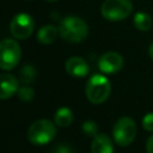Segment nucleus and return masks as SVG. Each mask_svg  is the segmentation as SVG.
<instances>
[{"instance_id":"1","label":"nucleus","mask_w":153,"mask_h":153,"mask_svg":"<svg viewBox=\"0 0 153 153\" xmlns=\"http://www.w3.org/2000/svg\"><path fill=\"white\" fill-rule=\"evenodd\" d=\"M88 26L86 22L79 17L69 16L61 20L59 25V35L62 39L71 43H79L87 37Z\"/></svg>"},{"instance_id":"2","label":"nucleus","mask_w":153,"mask_h":153,"mask_svg":"<svg viewBox=\"0 0 153 153\" xmlns=\"http://www.w3.org/2000/svg\"><path fill=\"white\" fill-rule=\"evenodd\" d=\"M86 97L93 104H102L104 103L111 92V84L109 79L102 74L92 75L87 84H86Z\"/></svg>"},{"instance_id":"3","label":"nucleus","mask_w":153,"mask_h":153,"mask_svg":"<svg viewBox=\"0 0 153 153\" xmlns=\"http://www.w3.org/2000/svg\"><path fill=\"white\" fill-rule=\"evenodd\" d=\"M56 124L49 120H38L35 121L29 130L27 139L33 145H45L50 142L56 134Z\"/></svg>"},{"instance_id":"4","label":"nucleus","mask_w":153,"mask_h":153,"mask_svg":"<svg viewBox=\"0 0 153 153\" xmlns=\"http://www.w3.org/2000/svg\"><path fill=\"white\" fill-rule=\"evenodd\" d=\"M133 11L130 0H105L100 7L102 16L110 22H118L127 18Z\"/></svg>"},{"instance_id":"5","label":"nucleus","mask_w":153,"mask_h":153,"mask_svg":"<svg viewBox=\"0 0 153 153\" xmlns=\"http://www.w3.org/2000/svg\"><path fill=\"white\" fill-rule=\"evenodd\" d=\"M22 50L12 38H5L0 43V67L4 71L13 69L20 61Z\"/></svg>"},{"instance_id":"6","label":"nucleus","mask_w":153,"mask_h":153,"mask_svg":"<svg viewBox=\"0 0 153 153\" xmlns=\"http://www.w3.org/2000/svg\"><path fill=\"white\" fill-rule=\"evenodd\" d=\"M136 135V124L135 121L130 117H121L114 126L112 129V136L115 142L121 146H129Z\"/></svg>"},{"instance_id":"7","label":"nucleus","mask_w":153,"mask_h":153,"mask_svg":"<svg viewBox=\"0 0 153 153\" xmlns=\"http://www.w3.org/2000/svg\"><path fill=\"white\" fill-rule=\"evenodd\" d=\"M35 29L33 19L27 13H18L16 14L10 23V31L14 38L25 39L31 36Z\"/></svg>"},{"instance_id":"8","label":"nucleus","mask_w":153,"mask_h":153,"mask_svg":"<svg viewBox=\"0 0 153 153\" xmlns=\"http://www.w3.org/2000/svg\"><path fill=\"white\" fill-rule=\"evenodd\" d=\"M123 57L116 51L104 53L98 60V68L106 74L117 73L123 67Z\"/></svg>"},{"instance_id":"9","label":"nucleus","mask_w":153,"mask_h":153,"mask_svg":"<svg viewBox=\"0 0 153 153\" xmlns=\"http://www.w3.org/2000/svg\"><path fill=\"white\" fill-rule=\"evenodd\" d=\"M65 68H66V72L69 75L75 76V78H82V76L87 75L88 71H90L87 62L82 57H80V56H72V57H69L66 61Z\"/></svg>"},{"instance_id":"10","label":"nucleus","mask_w":153,"mask_h":153,"mask_svg":"<svg viewBox=\"0 0 153 153\" xmlns=\"http://www.w3.org/2000/svg\"><path fill=\"white\" fill-rule=\"evenodd\" d=\"M1 79V92H0V98L1 99H7L12 97L16 92H18L19 86H18V79L7 73H2L0 75Z\"/></svg>"},{"instance_id":"11","label":"nucleus","mask_w":153,"mask_h":153,"mask_svg":"<svg viewBox=\"0 0 153 153\" xmlns=\"http://www.w3.org/2000/svg\"><path fill=\"white\" fill-rule=\"evenodd\" d=\"M91 153H114L111 139L105 134H97L92 140Z\"/></svg>"},{"instance_id":"12","label":"nucleus","mask_w":153,"mask_h":153,"mask_svg":"<svg viewBox=\"0 0 153 153\" xmlns=\"http://www.w3.org/2000/svg\"><path fill=\"white\" fill-rule=\"evenodd\" d=\"M59 33V29L54 25H44L37 32V41L42 44H50L53 43Z\"/></svg>"},{"instance_id":"13","label":"nucleus","mask_w":153,"mask_h":153,"mask_svg":"<svg viewBox=\"0 0 153 153\" xmlns=\"http://www.w3.org/2000/svg\"><path fill=\"white\" fill-rule=\"evenodd\" d=\"M54 121L57 127H61V128L68 127L73 122V114L68 108H60L55 112Z\"/></svg>"},{"instance_id":"14","label":"nucleus","mask_w":153,"mask_h":153,"mask_svg":"<svg viewBox=\"0 0 153 153\" xmlns=\"http://www.w3.org/2000/svg\"><path fill=\"white\" fill-rule=\"evenodd\" d=\"M152 18L146 12H136L134 16V25L140 31H148L152 27Z\"/></svg>"},{"instance_id":"15","label":"nucleus","mask_w":153,"mask_h":153,"mask_svg":"<svg viewBox=\"0 0 153 153\" xmlns=\"http://www.w3.org/2000/svg\"><path fill=\"white\" fill-rule=\"evenodd\" d=\"M36 78V69L32 65H25L20 69V80L23 84H31Z\"/></svg>"},{"instance_id":"16","label":"nucleus","mask_w":153,"mask_h":153,"mask_svg":"<svg viewBox=\"0 0 153 153\" xmlns=\"http://www.w3.org/2000/svg\"><path fill=\"white\" fill-rule=\"evenodd\" d=\"M81 130H82V133H84L85 135L94 137V136L97 135V133H98V127H97V123H96V122L88 120V121H85V122L82 123Z\"/></svg>"},{"instance_id":"17","label":"nucleus","mask_w":153,"mask_h":153,"mask_svg":"<svg viewBox=\"0 0 153 153\" xmlns=\"http://www.w3.org/2000/svg\"><path fill=\"white\" fill-rule=\"evenodd\" d=\"M35 92L30 86H22L18 90V97L23 100V102H30L33 99Z\"/></svg>"},{"instance_id":"18","label":"nucleus","mask_w":153,"mask_h":153,"mask_svg":"<svg viewBox=\"0 0 153 153\" xmlns=\"http://www.w3.org/2000/svg\"><path fill=\"white\" fill-rule=\"evenodd\" d=\"M142 127L147 131H153V112H148L142 118Z\"/></svg>"},{"instance_id":"19","label":"nucleus","mask_w":153,"mask_h":153,"mask_svg":"<svg viewBox=\"0 0 153 153\" xmlns=\"http://www.w3.org/2000/svg\"><path fill=\"white\" fill-rule=\"evenodd\" d=\"M146 151L147 153H153V135H151L146 142Z\"/></svg>"},{"instance_id":"20","label":"nucleus","mask_w":153,"mask_h":153,"mask_svg":"<svg viewBox=\"0 0 153 153\" xmlns=\"http://www.w3.org/2000/svg\"><path fill=\"white\" fill-rule=\"evenodd\" d=\"M56 153H71V151H69V148L66 147V146H60V147L57 148Z\"/></svg>"},{"instance_id":"21","label":"nucleus","mask_w":153,"mask_h":153,"mask_svg":"<svg viewBox=\"0 0 153 153\" xmlns=\"http://www.w3.org/2000/svg\"><path fill=\"white\" fill-rule=\"evenodd\" d=\"M148 54H149V57L153 60V43L149 45V49H148Z\"/></svg>"},{"instance_id":"22","label":"nucleus","mask_w":153,"mask_h":153,"mask_svg":"<svg viewBox=\"0 0 153 153\" xmlns=\"http://www.w3.org/2000/svg\"><path fill=\"white\" fill-rule=\"evenodd\" d=\"M47 1H56V0H47Z\"/></svg>"}]
</instances>
